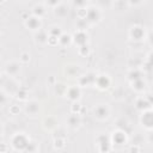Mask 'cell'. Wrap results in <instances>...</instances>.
Returning <instances> with one entry per match:
<instances>
[{
	"mask_svg": "<svg viewBox=\"0 0 153 153\" xmlns=\"http://www.w3.org/2000/svg\"><path fill=\"white\" fill-rule=\"evenodd\" d=\"M87 22L90 23V25H93V24H98L102 18H103V10L99 7V6H88L86 7V17Z\"/></svg>",
	"mask_w": 153,
	"mask_h": 153,
	"instance_id": "6da1fadb",
	"label": "cell"
},
{
	"mask_svg": "<svg viewBox=\"0 0 153 153\" xmlns=\"http://www.w3.org/2000/svg\"><path fill=\"white\" fill-rule=\"evenodd\" d=\"M92 114H93L94 118H97L98 121H105L110 117L111 109H110L109 104H106V103H98L93 106Z\"/></svg>",
	"mask_w": 153,
	"mask_h": 153,
	"instance_id": "7a4b0ae2",
	"label": "cell"
},
{
	"mask_svg": "<svg viewBox=\"0 0 153 153\" xmlns=\"http://www.w3.org/2000/svg\"><path fill=\"white\" fill-rule=\"evenodd\" d=\"M20 69H22V62H20V61L12 60V61H7V62L5 63L2 73H5V74L8 75V76L17 78L18 74L20 73Z\"/></svg>",
	"mask_w": 153,
	"mask_h": 153,
	"instance_id": "3957f363",
	"label": "cell"
},
{
	"mask_svg": "<svg viewBox=\"0 0 153 153\" xmlns=\"http://www.w3.org/2000/svg\"><path fill=\"white\" fill-rule=\"evenodd\" d=\"M24 111L26 114V116L29 117H37L39 111H41V105L38 103V100L36 99H31V100H26V104H25V108H24Z\"/></svg>",
	"mask_w": 153,
	"mask_h": 153,
	"instance_id": "277c9868",
	"label": "cell"
},
{
	"mask_svg": "<svg viewBox=\"0 0 153 153\" xmlns=\"http://www.w3.org/2000/svg\"><path fill=\"white\" fill-rule=\"evenodd\" d=\"M24 25H25L29 30H31L32 32H36V31H38L39 29H42V19L38 18V17H36V16H33V14H31L30 17L25 18Z\"/></svg>",
	"mask_w": 153,
	"mask_h": 153,
	"instance_id": "5b68a950",
	"label": "cell"
},
{
	"mask_svg": "<svg viewBox=\"0 0 153 153\" xmlns=\"http://www.w3.org/2000/svg\"><path fill=\"white\" fill-rule=\"evenodd\" d=\"M33 37H35L33 38L35 39V43L37 45L43 47V45H45V44L49 43V32H48V30L45 31L43 29H39L38 31L33 32Z\"/></svg>",
	"mask_w": 153,
	"mask_h": 153,
	"instance_id": "8992f818",
	"label": "cell"
},
{
	"mask_svg": "<svg viewBox=\"0 0 153 153\" xmlns=\"http://www.w3.org/2000/svg\"><path fill=\"white\" fill-rule=\"evenodd\" d=\"M65 96H66V98H68V99L72 100V102H78L79 98H80V96H81L80 85H72V86H68Z\"/></svg>",
	"mask_w": 153,
	"mask_h": 153,
	"instance_id": "52a82bcc",
	"label": "cell"
},
{
	"mask_svg": "<svg viewBox=\"0 0 153 153\" xmlns=\"http://www.w3.org/2000/svg\"><path fill=\"white\" fill-rule=\"evenodd\" d=\"M66 123H67V127H69L71 129H78L82 123V118L79 112H72L67 117Z\"/></svg>",
	"mask_w": 153,
	"mask_h": 153,
	"instance_id": "ba28073f",
	"label": "cell"
},
{
	"mask_svg": "<svg viewBox=\"0 0 153 153\" xmlns=\"http://www.w3.org/2000/svg\"><path fill=\"white\" fill-rule=\"evenodd\" d=\"M146 32L143 30L142 26L140 25H135L130 29L129 31V36H130V39L133 41H142V39H146Z\"/></svg>",
	"mask_w": 153,
	"mask_h": 153,
	"instance_id": "9c48e42d",
	"label": "cell"
},
{
	"mask_svg": "<svg viewBox=\"0 0 153 153\" xmlns=\"http://www.w3.org/2000/svg\"><path fill=\"white\" fill-rule=\"evenodd\" d=\"M65 74L68 76V78H80L81 75V69H80V66L79 65H75V63H69V65H66L65 67Z\"/></svg>",
	"mask_w": 153,
	"mask_h": 153,
	"instance_id": "30bf717a",
	"label": "cell"
},
{
	"mask_svg": "<svg viewBox=\"0 0 153 153\" xmlns=\"http://www.w3.org/2000/svg\"><path fill=\"white\" fill-rule=\"evenodd\" d=\"M53 13H54L55 17L62 19V18L67 17V14H68V8H67V6L62 2V4H60L59 6H56L55 8H53Z\"/></svg>",
	"mask_w": 153,
	"mask_h": 153,
	"instance_id": "8fae6325",
	"label": "cell"
},
{
	"mask_svg": "<svg viewBox=\"0 0 153 153\" xmlns=\"http://www.w3.org/2000/svg\"><path fill=\"white\" fill-rule=\"evenodd\" d=\"M130 7L127 0H114L112 4V10L117 11V12H124L127 11V8Z\"/></svg>",
	"mask_w": 153,
	"mask_h": 153,
	"instance_id": "7c38bea8",
	"label": "cell"
},
{
	"mask_svg": "<svg viewBox=\"0 0 153 153\" xmlns=\"http://www.w3.org/2000/svg\"><path fill=\"white\" fill-rule=\"evenodd\" d=\"M47 8H48V7L45 6V4H38V5H35L33 8H32V14L42 19V18L45 16V13H47Z\"/></svg>",
	"mask_w": 153,
	"mask_h": 153,
	"instance_id": "4fadbf2b",
	"label": "cell"
},
{
	"mask_svg": "<svg viewBox=\"0 0 153 153\" xmlns=\"http://www.w3.org/2000/svg\"><path fill=\"white\" fill-rule=\"evenodd\" d=\"M142 123L145 124L146 128L152 129L153 128V111H143L142 115Z\"/></svg>",
	"mask_w": 153,
	"mask_h": 153,
	"instance_id": "5bb4252c",
	"label": "cell"
},
{
	"mask_svg": "<svg viewBox=\"0 0 153 153\" xmlns=\"http://www.w3.org/2000/svg\"><path fill=\"white\" fill-rule=\"evenodd\" d=\"M43 127L47 130H53V129H55L57 127V120L54 116H48L43 121Z\"/></svg>",
	"mask_w": 153,
	"mask_h": 153,
	"instance_id": "9a60e30c",
	"label": "cell"
},
{
	"mask_svg": "<svg viewBox=\"0 0 153 153\" xmlns=\"http://www.w3.org/2000/svg\"><path fill=\"white\" fill-rule=\"evenodd\" d=\"M97 78L102 80V82H100V81H96V82H94L97 87H99V88H102V90L109 87V85H110V79H109L108 75H98Z\"/></svg>",
	"mask_w": 153,
	"mask_h": 153,
	"instance_id": "2e32d148",
	"label": "cell"
},
{
	"mask_svg": "<svg viewBox=\"0 0 153 153\" xmlns=\"http://www.w3.org/2000/svg\"><path fill=\"white\" fill-rule=\"evenodd\" d=\"M45 6L47 7H50V8H55L56 6H59L60 4H62V0H45L44 1Z\"/></svg>",
	"mask_w": 153,
	"mask_h": 153,
	"instance_id": "e0dca14e",
	"label": "cell"
},
{
	"mask_svg": "<svg viewBox=\"0 0 153 153\" xmlns=\"http://www.w3.org/2000/svg\"><path fill=\"white\" fill-rule=\"evenodd\" d=\"M73 4H74V6L78 7V10H80V8H86L87 0H73Z\"/></svg>",
	"mask_w": 153,
	"mask_h": 153,
	"instance_id": "ac0fdd59",
	"label": "cell"
},
{
	"mask_svg": "<svg viewBox=\"0 0 153 153\" xmlns=\"http://www.w3.org/2000/svg\"><path fill=\"white\" fill-rule=\"evenodd\" d=\"M19 61L22 63H27L30 61V54L29 53H22V55L19 57Z\"/></svg>",
	"mask_w": 153,
	"mask_h": 153,
	"instance_id": "d6986e66",
	"label": "cell"
},
{
	"mask_svg": "<svg viewBox=\"0 0 153 153\" xmlns=\"http://www.w3.org/2000/svg\"><path fill=\"white\" fill-rule=\"evenodd\" d=\"M127 1H128L129 6H140L143 4L145 0H127Z\"/></svg>",
	"mask_w": 153,
	"mask_h": 153,
	"instance_id": "ffe728a7",
	"label": "cell"
},
{
	"mask_svg": "<svg viewBox=\"0 0 153 153\" xmlns=\"http://www.w3.org/2000/svg\"><path fill=\"white\" fill-rule=\"evenodd\" d=\"M146 39H147L148 44H149L151 47H153V30L149 31V32H147V35H146Z\"/></svg>",
	"mask_w": 153,
	"mask_h": 153,
	"instance_id": "44dd1931",
	"label": "cell"
},
{
	"mask_svg": "<svg viewBox=\"0 0 153 153\" xmlns=\"http://www.w3.org/2000/svg\"><path fill=\"white\" fill-rule=\"evenodd\" d=\"M16 1H18V2H26L27 0H16Z\"/></svg>",
	"mask_w": 153,
	"mask_h": 153,
	"instance_id": "7402d4cb",
	"label": "cell"
},
{
	"mask_svg": "<svg viewBox=\"0 0 153 153\" xmlns=\"http://www.w3.org/2000/svg\"><path fill=\"white\" fill-rule=\"evenodd\" d=\"M151 92H152V93H153V84H152V85H151Z\"/></svg>",
	"mask_w": 153,
	"mask_h": 153,
	"instance_id": "603a6c76",
	"label": "cell"
},
{
	"mask_svg": "<svg viewBox=\"0 0 153 153\" xmlns=\"http://www.w3.org/2000/svg\"><path fill=\"white\" fill-rule=\"evenodd\" d=\"M6 2V0H1V4H5Z\"/></svg>",
	"mask_w": 153,
	"mask_h": 153,
	"instance_id": "cb8c5ba5",
	"label": "cell"
}]
</instances>
